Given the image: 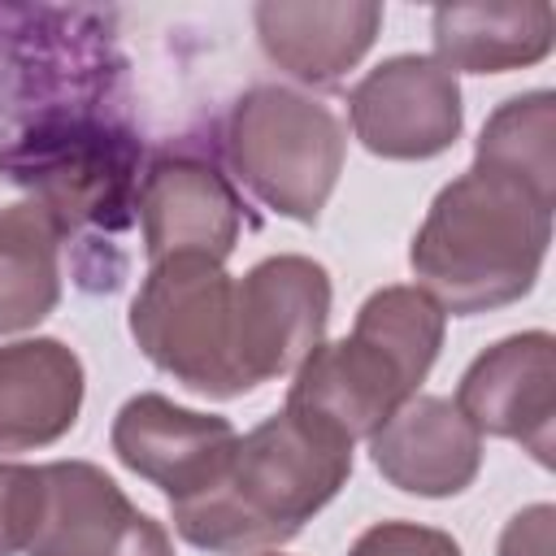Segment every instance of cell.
<instances>
[{
  "label": "cell",
  "mask_w": 556,
  "mask_h": 556,
  "mask_svg": "<svg viewBox=\"0 0 556 556\" xmlns=\"http://www.w3.org/2000/svg\"><path fill=\"white\" fill-rule=\"evenodd\" d=\"M430 39L434 61L452 74H504L552 52L556 9L547 0L439 4L430 13Z\"/></svg>",
  "instance_id": "17"
},
{
  "label": "cell",
  "mask_w": 556,
  "mask_h": 556,
  "mask_svg": "<svg viewBox=\"0 0 556 556\" xmlns=\"http://www.w3.org/2000/svg\"><path fill=\"white\" fill-rule=\"evenodd\" d=\"M61 300V235L52 217L17 200L0 208V334L39 326Z\"/></svg>",
  "instance_id": "18"
},
{
  "label": "cell",
  "mask_w": 556,
  "mask_h": 556,
  "mask_svg": "<svg viewBox=\"0 0 556 556\" xmlns=\"http://www.w3.org/2000/svg\"><path fill=\"white\" fill-rule=\"evenodd\" d=\"M43 465H4L0 460V556L30 547L43 521Z\"/></svg>",
  "instance_id": "19"
},
{
  "label": "cell",
  "mask_w": 556,
  "mask_h": 556,
  "mask_svg": "<svg viewBox=\"0 0 556 556\" xmlns=\"http://www.w3.org/2000/svg\"><path fill=\"white\" fill-rule=\"evenodd\" d=\"M552 526H556V508L552 504L521 508L517 517H508L495 556H552Z\"/></svg>",
  "instance_id": "21"
},
{
  "label": "cell",
  "mask_w": 556,
  "mask_h": 556,
  "mask_svg": "<svg viewBox=\"0 0 556 556\" xmlns=\"http://www.w3.org/2000/svg\"><path fill=\"white\" fill-rule=\"evenodd\" d=\"M348 556H460L456 539L434 530V526H417V521H378L369 526Z\"/></svg>",
  "instance_id": "20"
},
{
  "label": "cell",
  "mask_w": 556,
  "mask_h": 556,
  "mask_svg": "<svg viewBox=\"0 0 556 556\" xmlns=\"http://www.w3.org/2000/svg\"><path fill=\"white\" fill-rule=\"evenodd\" d=\"M452 404L478 434L513 439L547 469L556 426V339L547 330H521L491 343L460 374Z\"/></svg>",
  "instance_id": "10"
},
{
  "label": "cell",
  "mask_w": 556,
  "mask_h": 556,
  "mask_svg": "<svg viewBox=\"0 0 556 556\" xmlns=\"http://www.w3.org/2000/svg\"><path fill=\"white\" fill-rule=\"evenodd\" d=\"M348 117L365 152L382 161H430L460 139L465 104L452 70L434 56L400 52L352 87Z\"/></svg>",
  "instance_id": "9"
},
{
  "label": "cell",
  "mask_w": 556,
  "mask_h": 556,
  "mask_svg": "<svg viewBox=\"0 0 556 556\" xmlns=\"http://www.w3.org/2000/svg\"><path fill=\"white\" fill-rule=\"evenodd\" d=\"M139 161L143 143L117 109L65 113L0 143V178L52 217L61 243L74 248L83 291H117L126 282Z\"/></svg>",
  "instance_id": "2"
},
{
  "label": "cell",
  "mask_w": 556,
  "mask_h": 556,
  "mask_svg": "<svg viewBox=\"0 0 556 556\" xmlns=\"http://www.w3.org/2000/svg\"><path fill=\"white\" fill-rule=\"evenodd\" d=\"M222 148L235 178L265 208L313 226L343 174L348 139L321 100L261 83L230 104Z\"/></svg>",
  "instance_id": "6"
},
{
  "label": "cell",
  "mask_w": 556,
  "mask_h": 556,
  "mask_svg": "<svg viewBox=\"0 0 556 556\" xmlns=\"http://www.w3.org/2000/svg\"><path fill=\"white\" fill-rule=\"evenodd\" d=\"M261 556H278V552H261Z\"/></svg>",
  "instance_id": "22"
},
{
  "label": "cell",
  "mask_w": 556,
  "mask_h": 556,
  "mask_svg": "<svg viewBox=\"0 0 556 556\" xmlns=\"http://www.w3.org/2000/svg\"><path fill=\"white\" fill-rule=\"evenodd\" d=\"M556 178L478 156L452 178L413 235L408 269L443 313L469 317L521 300L552 243Z\"/></svg>",
  "instance_id": "1"
},
{
  "label": "cell",
  "mask_w": 556,
  "mask_h": 556,
  "mask_svg": "<svg viewBox=\"0 0 556 556\" xmlns=\"http://www.w3.org/2000/svg\"><path fill=\"white\" fill-rule=\"evenodd\" d=\"M330 321V274L313 256H265L235 278V369L243 395L295 374Z\"/></svg>",
  "instance_id": "8"
},
{
  "label": "cell",
  "mask_w": 556,
  "mask_h": 556,
  "mask_svg": "<svg viewBox=\"0 0 556 556\" xmlns=\"http://www.w3.org/2000/svg\"><path fill=\"white\" fill-rule=\"evenodd\" d=\"M135 222L143 226L148 265L169 256H208L226 265L243 230V200L208 161L169 152L139 178Z\"/></svg>",
  "instance_id": "12"
},
{
  "label": "cell",
  "mask_w": 556,
  "mask_h": 556,
  "mask_svg": "<svg viewBox=\"0 0 556 556\" xmlns=\"http://www.w3.org/2000/svg\"><path fill=\"white\" fill-rule=\"evenodd\" d=\"M109 439L130 473L148 478L169 495V504H178L222 478L239 434L226 417L195 413L148 391L117 408Z\"/></svg>",
  "instance_id": "13"
},
{
  "label": "cell",
  "mask_w": 556,
  "mask_h": 556,
  "mask_svg": "<svg viewBox=\"0 0 556 556\" xmlns=\"http://www.w3.org/2000/svg\"><path fill=\"white\" fill-rule=\"evenodd\" d=\"M122 78L113 13L0 0V143L65 113L117 109Z\"/></svg>",
  "instance_id": "5"
},
{
  "label": "cell",
  "mask_w": 556,
  "mask_h": 556,
  "mask_svg": "<svg viewBox=\"0 0 556 556\" xmlns=\"http://www.w3.org/2000/svg\"><path fill=\"white\" fill-rule=\"evenodd\" d=\"M352 439L334 426L278 408L235 439L213 486L169 504L174 530L213 556H261L304 530L348 482Z\"/></svg>",
  "instance_id": "3"
},
{
  "label": "cell",
  "mask_w": 556,
  "mask_h": 556,
  "mask_svg": "<svg viewBox=\"0 0 556 556\" xmlns=\"http://www.w3.org/2000/svg\"><path fill=\"white\" fill-rule=\"evenodd\" d=\"M369 460L391 486L421 500H447L478 478L482 434L452 400L413 395L369 434Z\"/></svg>",
  "instance_id": "14"
},
{
  "label": "cell",
  "mask_w": 556,
  "mask_h": 556,
  "mask_svg": "<svg viewBox=\"0 0 556 556\" xmlns=\"http://www.w3.org/2000/svg\"><path fill=\"white\" fill-rule=\"evenodd\" d=\"M83 361L61 339L0 343V452L65 439L83 408Z\"/></svg>",
  "instance_id": "16"
},
{
  "label": "cell",
  "mask_w": 556,
  "mask_h": 556,
  "mask_svg": "<svg viewBox=\"0 0 556 556\" xmlns=\"http://www.w3.org/2000/svg\"><path fill=\"white\" fill-rule=\"evenodd\" d=\"M265 56L308 87H334L382 30L374 0H265L252 9Z\"/></svg>",
  "instance_id": "15"
},
{
  "label": "cell",
  "mask_w": 556,
  "mask_h": 556,
  "mask_svg": "<svg viewBox=\"0 0 556 556\" xmlns=\"http://www.w3.org/2000/svg\"><path fill=\"white\" fill-rule=\"evenodd\" d=\"M443 308L417 287L374 291L352 334L317 343L287 391V408L308 413L339 434L369 439L426 382L443 348Z\"/></svg>",
  "instance_id": "4"
},
{
  "label": "cell",
  "mask_w": 556,
  "mask_h": 556,
  "mask_svg": "<svg viewBox=\"0 0 556 556\" xmlns=\"http://www.w3.org/2000/svg\"><path fill=\"white\" fill-rule=\"evenodd\" d=\"M130 334L174 382L213 400L243 395L235 369V278L222 261L169 256L148 265L130 304Z\"/></svg>",
  "instance_id": "7"
},
{
  "label": "cell",
  "mask_w": 556,
  "mask_h": 556,
  "mask_svg": "<svg viewBox=\"0 0 556 556\" xmlns=\"http://www.w3.org/2000/svg\"><path fill=\"white\" fill-rule=\"evenodd\" d=\"M43 491L30 556H174L165 526L139 513L100 465L52 460L43 465Z\"/></svg>",
  "instance_id": "11"
}]
</instances>
